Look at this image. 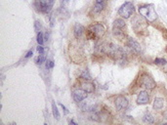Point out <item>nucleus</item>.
Here are the masks:
<instances>
[{
  "instance_id": "18",
  "label": "nucleus",
  "mask_w": 167,
  "mask_h": 125,
  "mask_svg": "<svg viewBox=\"0 0 167 125\" xmlns=\"http://www.w3.org/2000/svg\"><path fill=\"white\" fill-rule=\"evenodd\" d=\"M80 78L83 79V80H91V79H92V77H91L89 72H88V70H86V69L83 70L82 73L80 74Z\"/></svg>"
},
{
  "instance_id": "15",
  "label": "nucleus",
  "mask_w": 167,
  "mask_h": 125,
  "mask_svg": "<svg viewBox=\"0 0 167 125\" xmlns=\"http://www.w3.org/2000/svg\"><path fill=\"white\" fill-rule=\"evenodd\" d=\"M126 26V23L125 21L123 20V18L121 19H116L115 21H114V28L115 29H123Z\"/></svg>"
},
{
  "instance_id": "23",
  "label": "nucleus",
  "mask_w": 167,
  "mask_h": 125,
  "mask_svg": "<svg viewBox=\"0 0 167 125\" xmlns=\"http://www.w3.org/2000/svg\"><path fill=\"white\" fill-rule=\"evenodd\" d=\"M54 68V62L51 61V60H48L47 63H46V68L50 69V68Z\"/></svg>"
},
{
  "instance_id": "6",
  "label": "nucleus",
  "mask_w": 167,
  "mask_h": 125,
  "mask_svg": "<svg viewBox=\"0 0 167 125\" xmlns=\"http://www.w3.org/2000/svg\"><path fill=\"white\" fill-rule=\"evenodd\" d=\"M55 0H34V4L37 10L41 13H49Z\"/></svg>"
},
{
  "instance_id": "19",
  "label": "nucleus",
  "mask_w": 167,
  "mask_h": 125,
  "mask_svg": "<svg viewBox=\"0 0 167 125\" xmlns=\"http://www.w3.org/2000/svg\"><path fill=\"white\" fill-rule=\"evenodd\" d=\"M154 64H157V66H165L167 64V61L164 58H157L154 60Z\"/></svg>"
},
{
  "instance_id": "4",
  "label": "nucleus",
  "mask_w": 167,
  "mask_h": 125,
  "mask_svg": "<svg viewBox=\"0 0 167 125\" xmlns=\"http://www.w3.org/2000/svg\"><path fill=\"white\" fill-rule=\"evenodd\" d=\"M131 23H132V28L137 34H139V32L147 31L148 21L143 16H139V15L134 16Z\"/></svg>"
},
{
  "instance_id": "26",
  "label": "nucleus",
  "mask_w": 167,
  "mask_h": 125,
  "mask_svg": "<svg viewBox=\"0 0 167 125\" xmlns=\"http://www.w3.org/2000/svg\"><path fill=\"white\" fill-rule=\"evenodd\" d=\"M32 54H33V53H32V51H31V50H30V51H29L28 53H26V55H25V59L30 58V57L32 56Z\"/></svg>"
},
{
  "instance_id": "29",
  "label": "nucleus",
  "mask_w": 167,
  "mask_h": 125,
  "mask_svg": "<svg viewBox=\"0 0 167 125\" xmlns=\"http://www.w3.org/2000/svg\"><path fill=\"white\" fill-rule=\"evenodd\" d=\"M166 75H167V72H166Z\"/></svg>"
},
{
  "instance_id": "24",
  "label": "nucleus",
  "mask_w": 167,
  "mask_h": 125,
  "mask_svg": "<svg viewBox=\"0 0 167 125\" xmlns=\"http://www.w3.org/2000/svg\"><path fill=\"white\" fill-rule=\"evenodd\" d=\"M37 52H38L39 54H43L44 53V47L38 44V47H37Z\"/></svg>"
},
{
  "instance_id": "13",
  "label": "nucleus",
  "mask_w": 167,
  "mask_h": 125,
  "mask_svg": "<svg viewBox=\"0 0 167 125\" xmlns=\"http://www.w3.org/2000/svg\"><path fill=\"white\" fill-rule=\"evenodd\" d=\"M85 32V29L82 25L80 24H75L74 25V28H73V34H74V37L76 39H79L81 38V36L84 34Z\"/></svg>"
},
{
  "instance_id": "7",
  "label": "nucleus",
  "mask_w": 167,
  "mask_h": 125,
  "mask_svg": "<svg viewBox=\"0 0 167 125\" xmlns=\"http://www.w3.org/2000/svg\"><path fill=\"white\" fill-rule=\"evenodd\" d=\"M115 106L117 111H121L126 110V108L128 107L129 102H128L126 97H124V96H117L115 98Z\"/></svg>"
},
{
  "instance_id": "12",
  "label": "nucleus",
  "mask_w": 167,
  "mask_h": 125,
  "mask_svg": "<svg viewBox=\"0 0 167 125\" xmlns=\"http://www.w3.org/2000/svg\"><path fill=\"white\" fill-rule=\"evenodd\" d=\"M80 88L86 91L87 93H93L95 91V84L90 82V80H84L83 82L80 84Z\"/></svg>"
},
{
  "instance_id": "9",
  "label": "nucleus",
  "mask_w": 167,
  "mask_h": 125,
  "mask_svg": "<svg viewBox=\"0 0 167 125\" xmlns=\"http://www.w3.org/2000/svg\"><path fill=\"white\" fill-rule=\"evenodd\" d=\"M166 106V100L163 97H155L153 103V108L155 111H164Z\"/></svg>"
},
{
  "instance_id": "17",
  "label": "nucleus",
  "mask_w": 167,
  "mask_h": 125,
  "mask_svg": "<svg viewBox=\"0 0 167 125\" xmlns=\"http://www.w3.org/2000/svg\"><path fill=\"white\" fill-rule=\"evenodd\" d=\"M52 111H53V115L55 117L57 120L60 119V112H59V110L57 107V105L55 104V102L52 103Z\"/></svg>"
},
{
  "instance_id": "2",
  "label": "nucleus",
  "mask_w": 167,
  "mask_h": 125,
  "mask_svg": "<svg viewBox=\"0 0 167 125\" xmlns=\"http://www.w3.org/2000/svg\"><path fill=\"white\" fill-rule=\"evenodd\" d=\"M137 83L139 87L144 88L145 90H148V91H153L157 88V86L155 80L153 78L152 75L148 73L147 72H143L140 73L139 77L137 79Z\"/></svg>"
},
{
  "instance_id": "25",
  "label": "nucleus",
  "mask_w": 167,
  "mask_h": 125,
  "mask_svg": "<svg viewBox=\"0 0 167 125\" xmlns=\"http://www.w3.org/2000/svg\"><path fill=\"white\" fill-rule=\"evenodd\" d=\"M107 0H95V3H102V4H107Z\"/></svg>"
},
{
  "instance_id": "3",
  "label": "nucleus",
  "mask_w": 167,
  "mask_h": 125,
  "mask_svg": "<svg viewBox=\"0 0 167 125\" xmlns=\"http://www.w3.org/2000/svg\"><path fill=\"white\" fill-rule=\"evenodd\" d=\"M138 11H139V13L141 14V16H143V17L147 20L148 23L153 24L157 21V14L155 12L153 5H149V4L142 5V6H140L138 8Z\"/></svg>"
},
{
  "instance_id": "20",
  "label": "nucleus",
  "mask_w": 167,
  "mask_h": 125,
  "mask_svg": "<svg viewBox=\"0 0 167 125\" xmlns=\"http://www.w3.org/2000/svg\"><path fill=\"white\" fill-rule=\"evenodd\" d=\"M43 42H44V37H43V33L41 31L37 32V43H38L39 45H42Z\"/></svg>"
},
{
  "instance_id": "1",
  "label": "nucleus",
  "mask_w": 167,
  "mask_h": 125,
  "mask_svg": "<svg viewBox=\"0 0 167 125\" xmlns=\"http://www.w3.org/2000/svg\"><path fill=\"white\" fill-rule=\"evenodd\" d=\"M106 26L101 23L90 25L86 29V37L90 40H97L102 38L106 33Z\"/></svg>"
},
{
  "instance_id": "27",
  "label": "nucleus",
  "mask_w": 167,
  "mask_h": 125,
  "mask_svg": "<svg viewBox=\"0 0 167 125\" xmlns=\"http://www.w3.org/2000/svg\"><path fill=\"white\" fill-rule=\"evenodd\" d=\"M60 106L63 107V110H64V115H68V111L67 108H66V107H64L63 104H60Z\"/></svg>"
},
{
  "instance_id": "21",
  "label": "nucleus",
  "mask_w": 167,
  "mask_h": 125,
  "mask_svg": "<svg viewBox=\"0 0 167 125\" xmlns=\"http://www.w3.org/2000/svg\"><path fill=\"white\" fill-rule=\"evenodd\" d=\"M44 60H45V57L43 56V54H39V56L36 59V64L40 66V64H42L43 62H44Z\"/></svg>"
},
{
  "instance_id": "16",
  "label": "nucleus",
  "mask_w": 167,
  "mask_h": 125,
  "mask_svg": "<svg viewBox=\"0 0 167 125\" xmlns=\"http://www.w3.org/2000/svg\"><path fill=\"white\" fill-rule=\"evenodd\" d=\"M107 4H102V3H95L94 7H93V12L95 14H101L103 12V10L105 9Z\"/></svg>"
},
{
  "instance_id": "8",
  "label": "nucleus",
  "mask_w": 167,
  "mask_h": 125,
  "mask_svg": "<svg viewBox=\"0 0 167 125\" xmlns=\"http://www.w3.org/2000/svg\"><path fill=\"white\" fill-rule=\"evenodd\" d=\"M150 101V96L148 90H142L139 92L136 99V103L138 105H148Z\"/></svg>"
},
{
  "instance_id": "5",
  "label": "nucleus",
  "mask_w": 167,
  "mask_h": 125,
  "mask_svg": "<svg viewBox=\"0 0 167 125\" xmlns=\"http://www.w3.org/2000/svg\"><path fill=\"white\" fill-rule=\"evenodd\" d=\"M134 13H135V7L131 2L123 3L120 8L118 9V15L123 19H129L131 16L134 15Z\"/></svg>"
},
{
  "instance_id": "10",
  "label": "nucleus",
  "mask_w": 167,
  "mask_h": 125,
  "mask_svg": "<svg viewBox=\"0 0 167 125\" xmlns=\"http://www.w3.org/2000/svg\"><path fill=\"white\" fill-rule=\"evenodd\" d=\"M88 96V93L86 91H84L83 89L81 88H77V89H74L72 91V98H73V100L75 102H77V103H80V102H82L84 101L86 98H87Z\"/></svg>"
},
{
  "instance_id": "11",
  "label": "nucleus",
  "mask_w": 167,
  "mask_h": 125,
  "mask_svg": "<svg viewBox=\"0 0 167 125\" xmlns=\"http://www.w3.org/2000/svg\"><path fill=\"white\" fill-rule=\"evenodd\" d=\"M127 46L131 49L132 52L136 54H140L142 52V47L139 44V42H137L134 38H131V37L127 39Z\"/></svg>"
},
{
  "instance_id": "28",
  "label": "nucleus",
  "mask_w": 167,
  "mask_h": 125,
  "mask_svg": "<svg viewBox=\"0 0 167 125\" xmlns=\"http://www.w3.org/2000/svg\"><path fill=\"white\" fill-rule=\"evenodd\" d=\"M69 123H72V124H74V125H76V122H74L73 120H69Z\"/></svg>"
},
{
  "instance_id": "14",
  "label": "nucleus",
  "mask_w": 167,
  "mask_h": 125,
  "mask_svg": "<svg viewBox=\"0 0 167 125\" xmlns=\"http://www.w3.org/2000/svg\"><path fill=\"white\" fill-rule=\"evenodd\" d=\"M143 121L145 123H149V124H153L155 122L154 116L150 113V111L145 112V115H143Z\"/></svg>"
},
{
  "instance_id": "22",
  "label": "nucleus",
  "mask_w": 167,
  "mask_h": 125,
  "mask_svg": "<svg viewBox=\"0 0 167 125\" xmlns=\"http://www.w3.org/2000/svg\"><path fill=\"white\" fill-rule=\"evenodd\" d=\"M34 29H35L36 32L41 31V24H40L39 21H35V23H34Z\"/></svg>"
}]
</instances>
